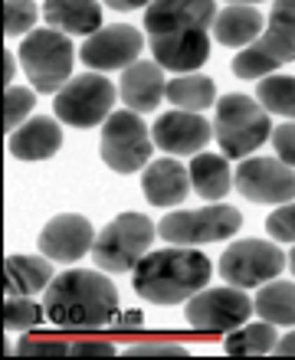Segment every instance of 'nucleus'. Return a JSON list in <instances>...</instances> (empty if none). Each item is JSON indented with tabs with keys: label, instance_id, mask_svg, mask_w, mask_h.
Masks as SVG:
<instances>
[{
	"label": "nucleus",
	"instance_id": "nucleus-1",
	"mask_svg": "<svg viewBox=\"0 0 295 360\" xmlns=\"http://www.w3.org/2000/svg\"><path fill=\"white\" fill-rule=\"evenodd\" d=\"M46 314L63 331H99L118 314V292L102 272L69 269L46 288Z\"/></svg>",
	"mask_w": 295,
	"mask_h": 360
},
{
	"label": "nucleus",
	"instance_id": "nucleus-2",
	"mask_svg": "<svg viewBox=\"0 0 295 360\" xmlns=\"http://www.w3.org/2000/svg\"><path fill=\"white\" fill-rule=\"evenodd\" d=\"M210 272V259L200 256L194 246H174L148 252L134 266L132 285L142 298L154 304H177L207 288Z\"/></svg>",
	"mask_w": 295,
	"mask_h": 360
},
{
	"label": "nucleus",
	"instance_id": "nucleus-3",
	"mask_svg": "<svg viewBox=\"0 0 295 360\" xmlns=\"http://www.w3.org/2000/svg\"><path fill=\"white\" fill-rule=\"evenodd\" d=\"M295 59V0H276L269 13V27L256 43H249L237 59L233 72L239 79H263L272 76L279 66Z\"/></svg>",
	"mask_w": 295,
	"mask_h": 360
},
{
	"label": "nucleus",
	"instance_id": "nucleus-4",
	"mask_svg": "<svg viewBox=\"0 0 295 360\" xmlns=\"http://www.w3.org/2000/svg\"><path fill=\"white\" fill-rule=\"evenodd\" d=\"M213 138L227 158H249L266 138H272L269 112L249 95H223L213 115Z\"/></svg>",
	"mask_w": 295,
	"mask_h": 360
},
{
	"label": "nucleus",
	"instance_id": "nucleus-5",
	"mask_svg": "<svg viewBox=\"0 0 295 360\" xmlns=\"http://www.w3.org/2000/svg\"><path fill=\"white\" fill-rule=\"evenodd\" d=\"M154 243V223L142 213H122L96 236L92 259L105 272H128L144 259Z\"/></svg>",
	"mask_w": 295,
	"mask_h": 360
},
{
	"label": "nucleus",
	"instance_id": "nucleus-6",
	"mask_svg": "<svg viewBox=\"0 0 295 360\" xmlns=\"http://www.w3.org/2000/svg\"><path fill=\"white\" fill-rule=\"evenodd\" d=\"M20 59L37 92H59L73 76V43L63 30H33L27 33Z\"/></svg>",
	"mask_w": 295,
	"mask_h": 360
},
{
	"label": "nucleus",
	"instance_id": "nucleus-7",
	"mask_svg": "<svg viewBox=\"0 0 295 360\" xmlns=\"http://www.w3.org/2000/svg\"><path fill=\"white\" fill-rule=\"evenodd\" d=\"M115 105V86L99 72H86V76L69 79L66 86L56 92V118L76 128H96L102 118L112 115Z\"/></svg>",
	"mask_w": 295,
	"mask_h": 360
},
{
	"label": "nucleus",
	"instance_id": "nucleus-8",
	"mask_svg": "<svg viewBox=\"0 0 295 360\" xmlns=\"http://www.w3.org/2000/svg\"><path fill=\"white\" fill-rule=\"evenodd\" d=\"M102 161L115 174L142 171L151 158V134L138 112H112L102 128Z\"/></svg>",
	"mask_w": 295,
	"mask_h": 360
},
{
	"label": "nucleus",
	"instance_id": "nucleus-9",
	"mask_svg": "<svg viewBox=\"0 0 295 360\" xmlns=\"http://www.w3.org/2000/svg\"><path fill=\"white\" fill-rule=\"evenodd\" d=\"M253 308L256 302H249L237 285L233 288H200L197 295L187 298V324L203 334H230L246 324Z\"/></svg>",
	"mask_w": 295,
	"mask_h": 360
},
{
	"label": "nucleus",
	"instance_id": "nucleus-10",
	"mask_svg": "<svg viewBox=\"0 0 295 360\" xmlns=\"http://www.w3.org/2000/svg\"><path fill=\"white\" fill-rule=\"evenodd\" d=\"M239 226H243V217L233 207H207L191 210V213H168L158 223V236L174 246H200V243L233 236Z\"/></svg>",
	"mask_w": 295,
	"mask_h": 360
},
{
	"label": "nucleus",
	"instance_id": "nucleus-11",
	"mask_svg": "<svg viewBox=\"0 0 295 360\" xmlns=\"http://www.w3.org/2000/svg\"><path fill=\"white\" fill-rule=\"evenodd\" d=\"M286 269V252L263 239H239L220 256V275L237 288L272 282Z\"/></svg>",
	"mask_w": 295,
	"mask_h": 360
},
{
	"label": "nucleus",
	"instance_id": "nucleus-12",
	"mask_svg": "<svg viewBox=\"0 0 295 360\" xmlns=\"http://www.w3.org/2000/svg\"><path fill=\"white\" fill-rule=\"evenodd\" d=\"M233 187L253 203H292L295 200V171L276 158H246L233 174Z\"/></svg>",
	"mask_w": 295,
	"mask_h": 360
},
{
	"label": "nucleus",
	"instance_id": "nucleus-13",
	"mask_svg": "<svg viewBox=\"0 0 295 360\" xmlns=\"http://www.w3.org/2000/svg\"><path fill=\"white\" fill-rule=\"evenodd\" d=\"M144 39L134 27H105L96 30L92 37L82 43L79 56L89 69L108 72V69H128L132 63H138Z\"/></svg>",
	"mask_w": 295,
	"mask_h": 360
},
{
	"label": "nucleus",
	"instance_id": "nucleus-14",
	"mask_svg": "<svg viewBox=\"0 0 295 360\" xmlns=\"http://www.w3.org/2000/svg\"><path fill=\"white\" fill-rule=\"evenodd\" d=\"M96 246V233L86 217L76 213H63L53 217L39 233V252L53 262H76Z\"/></svg>",
	"mask_w": 295,
	"mask_h": 360
},
{
	"label": "nucleus",
	"instance_id": "nucleus-15",
	"mask_svg": "<svg viewBox=\"0 0 295 360\" xmlns=\"http://www.w3.org/2000/svg\"><path fill=\"white\" fill-rule=\"evenodd\" d=\"M213 138V124L197 112H168L154 122V144L168 154H200Z\"/></svg>",
	"mask_w": 295,
	"mask_h": 360
},
{
	"label": "nucleus",
	"instance_id": "nucleus-16",
	"mask_svg": "<svg viewBox=\"0 0 295 360\" xmlns=\"http://www.w3.org/2000/svg\"><path fill=\"white\" fill-rule=\"evenodd\" d=\"M217 20L213 0H151L144 10L148 33H174V30H207Z\"/></svg>",
	"mask_w": 295,
	"mask_h": 360
},
{
	"label": "nucleus",
	"instance_id": "nucleus-17",
	"mask_svg": "<svg viewBox=\"0 0 295 360\" xmlns=\"http://www.w3.org/2000/svg\"><path fill=\"white\" fill-rule=\"evenodd\" d=\"M154 63H161L171 72H194L207 63L210 37L207 30H174V33H154L151 37Z\"/></svg>",
	"mask_w": 295,
	"mask_h": 360
},
{
	"label": "nucleus",
	"instance_id": "nucleus-18",
	"mask_svg": "<svg viewBox=\"0 0 295 360\" xmlns=\"http://www.w3.org/2000/svg\"><path fill=\"white\" fill-rule=\"evenodd\" d=\"M142 190L154 207H177L191 193V171H184L174 158H161L144 167Z\"/></svg>",
	"mask_w": 295,
	"mask_h": 360
},
{
	"label": "nucleus",
	"instance_id": "nucleus-19",
	"mask_svg": "<svg viewBox=\"0 0 295 360\" xmlns=\"http://www.w3.org/2000/svg\"><path fill=\"white\" fill-rule=\"evenodd\" d=\"M59 144H63V131L56 118H46V115L30 118L10 134V154L17 161H46L59 151Z\"/></svg>",
	"mask_w": 295,
	"mask_h": 360
},
{
	"label": "nucleus",
	"instance_id": "nucleus-20",
	"mask_svg": "<svg viewBox=\"0 0 295 360\" xmlns=\"http://www.w3.org/2000/svg\"><path fill=\"white\" fill-rule=\"evenodd\" d=\"M168 82H164V66L161 63H132L122 76V98L132 112H151L154 105L164 98Z\"/></svg>",
	"mask_w": 295,
	"mask_h": 360
},
{
	"label": "nucleus",
	"instance_id": "nucleus-21",
	"mask_svg": "<svg viewBox=\"0 0 295 360\" xmlns=\"http://www.w3.org/2000/svg\"><path fill=\"white\" fill-rule=\"evenodd\" d=\"M259 30H263V13L253 4H230L213 20V37L223 46H249L263 37Z\"/></svg>",
	"mask_w": 295,
	"mask_h": 360
},
{
	"label": "nucleus",
	"instance_id": "nucleus-22",
	"mask_svg": "<svg viewBox=\"0 0 295 360\" xmlns=\"http://www.w3.org/2000/svg\"><path fill=\"white\" fill-rule=\"evenodd\" d=\"M43 13L49 27H59L63 33L92 37L102 27V7L96 0H46Z\"/></svg>",
	"mask_w": 295,
	"mask_h": 360
},
{
	"label": "nucleus",
	"instance_id": "nucleus-23",
	"mask_svg": "<svg viewBox=\"0 0 295 360\" xmlns=\"http://www.w3.org/2000/svg\"><path fill=\"white\" fill-rule=\"evenodd\" d=\"M53 282V259L10 256L7 259V295H33Z\"/></svg>",
	"mask_w": 295,
	"mask_h": 360
},
{
	"label": "nucleus",
	"instance_id": "nucleus-24",
	"mask_svg": "<svg viewBox=\"0 0 295 360\" xmlns=\"http://www.w3.org/2000/svg\"><path fill=\"white\" fill-rule=\"evenodd\" d=\"M191 184L203 200H223L230 193V164L217 154H197L191 161Z\"/></svg>",
	"mask_w": 295,
	"mask_h": 360
},
{
	"label": "nucleus",
	"instance_id": "nucleus-25",
	"mask_svg": "<svg viewBox=\"0 0 295 360\" xmlns=\"http://www.w3.org/2000/svg\"><path fill=\"white\" fill-rule=\"evenodd\" d=\"M164 95H168V102L184 108V112H203L217 98V86L207 76H181L168 82V92Z\"/></svg>",
	"mask_w": 295,
	"mask_h": 360
},
{
	"label": "nucleus",
	"instance_id": "nucleus-26",
	"mask_svg": "<svg viewBox=\"0 0 295 360\" xmlns=\"http://www.w3.org/2000/svg\"><path fill=\"white\" fill-rule=\"evenodd\" d=\"M276 324L272 321H263V324H243L237 331H230L227 338V354L233 357H263L276 347Z\"/></svg>",
	"mask_w": 295,
	"mask_h": 360
},
{
	"label": "nucleus",
	"instance_id": "nucleus-27",
	"mask_svg": "<svg viewBox=\"0 0 295 360\" xmlns=\"http://www.w3.org/2000/svg\"><path fill=\"white\" fill-rule=\"evenodd\" d=\"M256 311L263 321L295 324V285L292 282H269L266 288H259Z\"/></svg>",
	"mask_w": 295,
	"mask_h": 360
},
{
	"label": "nucleus",
	"instance_id": "nucleus-28",
	"mask_svg": "<svg viewBox=\"0 0 295 360\" xmlns=\"http://www.w3.org/2000/svg\"><path fill=\"white\" fill-rule=\"evenodd\" d=\"M259 105L272 115L295 118V79L292 76H263L259 79Z\"/></svg>",
	"mask_w": 295,
	"mask_h": 360
},
{
	"label": "nucleus",
	"instance_id": "nucleus-29",
	"mask_svg": "<svg viewBox=\"0 0 295 360\" xmlns=\"http://www.w3.org/2000/svg\"><path fill=\"white\" fill-rule=\"evenodd\" d=\"M46 308H39L30 295H10L7 304H4V324L7 331H30V328H39L43 318H46Z\"/></svg>",
	"mask_w": 295,
	"mask_h": 360
},
{
	"label": "nucleus",
	"instance_id": "nucleus-30",
	"mask_svg": "<svg viewBox=\"0 0 295 360\" xmlns=\"http://www.w3.org/2000/svg\"><path fill=\"white\" fill-rule=\"evenodd\" d=\"M37 4L33 0H7L4 4V30L7 37H23L37 27Z\"/></svg>",
	"mask_w": 295,
	"mask_h": 360
},
{
	"label": "nucleus",
	"instance_id": "nucleus-31",
	"mask_svg": "<svg viewBox=\"0 0 295 360\" xmlns=\"http://www.w3.org/2000/svg\"><path fill=\"white\" fill-rule=\"evenodd\" d=\"M33 105H37V95L30 92V89H7V98H4V124H7V131H17L23 118L33 112Z\"/></svg>",
	"mask_w": 295,
	"mask_h": 360
},
{
	"label": "nucleus",
	"instance_id": "nucleus-32",
	"mask_svg": "<svg viewBox=\"0 0 295 360\" xmlns=\"http://www.w3.org/2000/svg\"><path fill=\"white\" fill-rule=\"evenodd\" d=\"M269 236L282 239V243H295V203H282V210H276L266 219Z\"/></svg>",
	"mask_w": 295,
	"mask_h": 360
},
{
	"label": "nucleus",
	"instance_id": "nucleus-33",
	"mask_svg": "<svg viewBox=\"0 0 295 360\" xmlns=\"http://www.w3.org/2000/svg\"><path fill=\"white\" fill-rule=\"evenodd\" d=\"M17 354H23V357H66V354H73V347L59 341H20Z\"/></svg>",
	"mask_w": 295,
	"mask_h": 360
},
{
	"label": "nucleus",
	"instance_id": "nucleus-34",
	"mask_svg": "<svg viewBox=\"0 0 295 360\" xmlns=\"http://www.w3.org/2000/svg\"><path fill=\"white\" fill-rule=\"evenodd\" d=\"M272 144H276L279 161H286L289 167H295V124H279L272 128Z\"/></svg>",
	"mask_w": 295,
	"mask_h": 360
},
{
	"label": "nucleus",
	"instance_id": "nucleus-35",
	"mask_svg": "<svg viewBox=\"0 0 295 360\" xmlns=\"http://www.w3.org/2000/svg\"><path fill=\"white\" fill-rule=\"evenodd\" d=\"M184 347L177 344H138L128 351V357H184Z\"/></svg>",
	"mask_w": 295,
	"mask_h": 360
},
{
	"label": "nucleus",
	"instance_id": "nucleus-36",
	"mask_svg": "<svg viewBox=\"0 0 295 360\" xmlns=\"http://www.w3.org/2000/svg\"><path fill=\"white\" fill-rule=\"evenodd\" d=\"M73 354L76 357H112L115 354V347L112 344H73Z\"/></svg>",
	"mask_w": 295,
	"mask_h": 360
},
{
	"label": "nucleus",
	"instance_id": "nucleus-37",
	"mask_svg": "<svg viewBox=\"0 0 295 360\" xmlns=\"http://www.w3.org/2000/svg\"><path fill=\"white\" fill-rule=\"evenodd\" d=\"M115 324H118V331H138L144 321H142V311H125Z\"/></svg>",
	"mask_w": 295,
	"mask_h": 360
},
{
	"label": "nucleus",
	"instance_id": "nucleus-38",
	"mask_svg": "<svg viewBox=\"0 0 295 360\" xmlns=\"http://www.w3.org/2000/svg\"><path fill=\"white\" fill-rule=\"evenodd\" d=\"M272 354H279V357H295V331H292V334H286L282 341H276Z\"/></svg>",
	"mask_w": 295,
	"mask_h": 360
},
{
	"label": "nucleus",
	"instance_id": "nucleus-39",
	"mask_svg": "<svg viewBox=\"0 0 295 360\" xmlns=\"http://www.w3.org/2000/svg\"><path fill=\"white\" fill-rule=\"evenodd\" d=\"M112 10H138V7H148L151 0H105Z\"/></svg>",
	"mask_w": 295,
	"mask_h": 360
},
{
	"label": "nucleus",
	"instance_id": "nucleus-40",
	"mask_svg": "<svg viewBox=\"0 0 295 360\" xmlns=\"http://www.w3.org/2000/svg\"><path fill=\"white\" fill-rule=\"evenodd\" d=\"M10 79H13V53L4 56V82H10Z\"/></svg>",
	"mask_w": 295,
	"mask_h": 360
},
{
	"label": "nucleus",
	"instance_id": "nucleus-41",
	"mask_svg": "<svg viewBox=\"0 0 295 360\" xmlns=\"http://www.w3.org/2000/svg\"><path fill=\"white\" fill-rule=\"evenodd\" d=\"M289 269H292V275H295V249L289 252Z\"/></svg>",
	"mask_w": 295,
	"mask_h": 360
},
{
	"label": "nucleus",
	"instance_id": "nucleus-42",
	"mask_svg": "<svg viewBox=\"0 0 295 360\" xmlns=\"http://www.w3.org/2000/svg\"><path fill=\"white\" fill-rule=\"evenodd\" d=\"M237 4H256V0H237Z\"/></svg>",
	"mask_w": 295,
	"mask_h": 360
}]
</instances>
